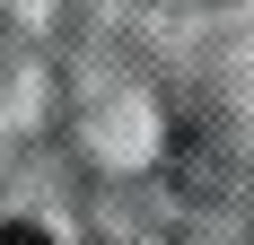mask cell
Segmentation results:
<instances>
[{
    "label": "cell",
    "instance_id": "1",
    "mask_svg": "<svg viewBox=\"0 0 254 245\" xmlns=\"http://www.w3.org/2000/svg\"><path fill=\"white\" fill-rule=\"evenodd\" d=\"M0 245H53V237H44V228H26V219H9V228H0Z\"/></svg>",
    "mask_w": 254,
    "mask_h": 245
}]
</instances>
